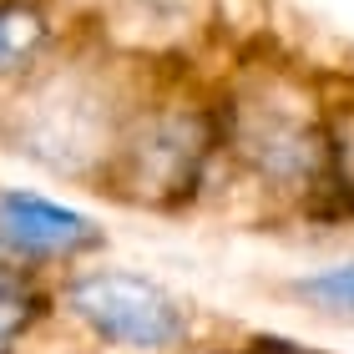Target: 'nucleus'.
I'll return each instance as SVG.
<instances>
[{"label":"nucleus","instance_id":"nucleus-2","mask_svg":"<svg viewBox=\"0 0 354 354\" xmlns=\"http://www.w3.org/2000/svg\"><path fill=\"white\" fill-rule=\"evenodd\" d=\"M0 238H6L15 253L61 259V253L91 248L96 243V228L82 213L56 207V203L36 198V192H6V198H0Z\"/></svg>","mask_w":354,"mask_h":354},{"label":"nucleus","instance_id":"nucleus-1","mask_svg":"<svg viewBox=\"0 0 354 354\" xmlns=\"http://www.w3.org/2000/svg\"><path fill=\"white\" fill-rule=\"evenodd\" d=\"M71 309L111 344H132V349H162L172 339H183L187 314L162 283L142 279V273H82L71 283Z\"/></svg>","mask_w":354,"mask_h":354},{"label":"nucleus","instance_id":"nucleus-4","mask_svg":"<svg viewBox=\"0 0 354 354\" xmlns=\"http://www.w3.org/2000/svg\"><path fill=\"white\" fill-rule=\"evenodd\" d=\"M304 294L329 304V309H354V263H339L329 273H314V279H304Z\"/></svg>","mask_w":354,"mask_h":354},{"label":"nucleus","instance_id":"nucleus-3","mask_svg":"<svg viewBox=\"0 0 354 354\" xmlns=\"http://www.w3.org/2000/svg\"><path fill=\"white\" fill-rule=\"evenodd\" d=\"M41 36H46V26H41L36 10H26V6H0V71L15 66V61H26V56L41 46Z\"/></svg>","mask_w":354,"mask_h":354},{"label":"nucleus","instance_id":"nucleus-5","mask_svg":"<svg viewBox=\"0 0 354 354\" xmlns=\"http://www.w3.org/2000/svg\"><path fill=\"white\" fill-rule=\"evenodd\" d=\"M21 319H26V299L15 294V288L0 283V339H6V334H10L15 324H21Z\"/></svg>","mask_w":354,"mask_h":354},{"label":"nucleus","instance_id":"nucleus-6","mask_svg":"<svg viewBox=\"0 0 354 354\" xmlns=\"http://www.w3.org/2000/svg\"><path fill=\"white\" fill-rule=\"evenodd\" d=\"M259 354H314V349H299V344H283V339H263Z\"/></svg>","mask_w":354,"mask_h":354}]
</instances>
